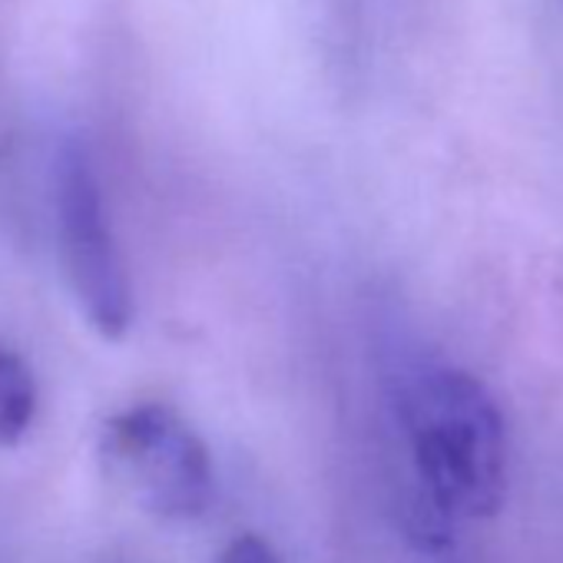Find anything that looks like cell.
Masks as SVG:
<instances>
[{
    "mask_svg": "<svg viewBox=\"0 0 563 563\" xmlns=\"http://www.w3.org/2000/svg\"><path fill=\"white\" fill-rule=\"evenodd\" d=\"M60 249L70 286L93 329L120 339L133 322V292L113 229L107 222L100 183L80 146H67L57 169Z\"/></svg>",
    "mask_w": 563,
    "mask_h": 563,
    "instance_id": "7a4b0ae2",
    "label": "cell"
},
{
    "mask_svg": "<svg viewBox=\"0 0 563 563\" xmlns=\"http://www.w3.org/2000/svg\"><path fill=\"white\" fill-rule=\"evenodd\" d=\"M395 415L408 448L415 530L441 547L457 520H487L510 484V434L494 391L461 365L411 358L395 378Z\"/></svg>",
    "mask_w": 563,
    "mask_h": 563,
    "instance_id": "6da1fadb",
    "label": "cell"
},
{
    "mask_svg": "<svg viewBox=\"0 0 563 563\" xmlns=\"http://www.w3.org/2000/svg\"><path fill=\"white\" fill-rule=\"evenodd\" d=\"M37 411V385L31 368L14 355L0 349V444H18Z\"/></svg>",
    "mask_w": 563,
    "mask_h": 563,
    "instance_id": "277c9868",
    "label": "cell"
},
{
    "mask_svg": "<svg viewBox=\"0 0 563 563\" xmlns=\"http://www.w3.org/2000/svg\"><path fill=\"white\" fill-rule=\"evenodd\" d=\"M219 563H282L278 553L255 533H239L219 553Z\"/></svg>",
    "mask_w": 563,
    "mask_h": 563,
    "instance_id": "5b68a950",
    "label": "cell"
},
{
    "mask_svg": "<svg viewBox=\"0 0 563 563\" xmlns=\"http://www.w3.org/2000/svg\"><path fill=\"white\" fill-rule=\"evenodd\" d=\"M107 451L153 514L186 520L209 507V451L173 408L140 405L113 418L107 428Z\"/></svg>",
    "mask_w": 563,
    "mask_h": 563,
    "instance_id": "3957f363",
    "label": "cell"
}]
</instances>
